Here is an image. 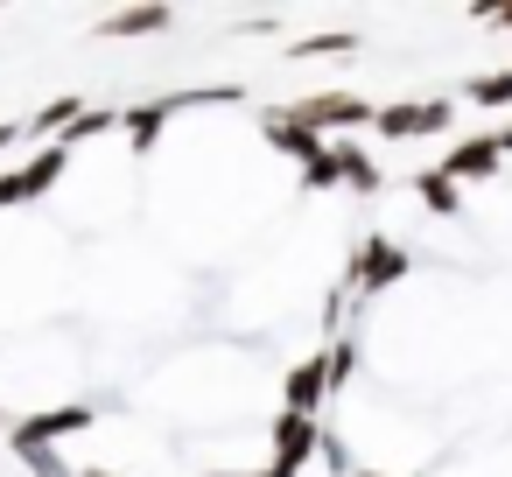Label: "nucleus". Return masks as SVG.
<instances>
[{
  "label": "nucleus",
  "instance_id": "obj_1",
  "mask_svg": "<svg viewBox=\"0 0 512 477\" xmlns=\"http://www.w3.org/2000/svg\"><path fill=\"white\" fill-rule=\"evenodd\" d=\"M372 113H379V106H365V99H351V92H316V99H295V106H288V120L309 127L316 141L358 134V127H372Z\"/></svg>",
  "mask_w": 512,
  "mask_h": 477
},
{
  "label": "nucleus",
  "instance_id": "obj_2",
  "mask_svg": "<svg viewBox=\"0 0 512 477\" xmlns=\"http://www.w3.org/2000/svg\"><path fill=\"white\" fill-rule=\"evenodd\" d=\"M372 127L386 141H428V134H449L456 127V106L449 99H414V106H379Z\"/></svg>",
  "mask_w": 512,
  "mask_h": 477
},
{
  "label": "nucleus",
  "instance_id": "obj_3",
  "mask_svg": "<svg viewBox=\"0 0 512 477\" xmlns=\"http://www.w3.org/2000/svg\"><path fill=\"white\" fill-rule=\"evenodd\" d=\"M92 421H99V414H92L85 400H71V407H50V414L15 421V428H8V442H15V449H57L64 435H85Z\"/></svg>",
  "mask_w": 512,
  "mask_h": 477
},
{
  "label": "nucleus",
  "instance_id": "obj_4",
  "mask_svg": "<svg viewBox=\"0 0 512 477\" xmlns=\"http://www.w3.org/2000/svg\"><path fill=\"white\" fill-rule=\"evenodd\" d=\"M267 442H274V470H288V477H295V470L323 449V421H316V414H288V407H281V414H274V428H267Z\"/></svg>",
  "mask_w": 512,
  "mask_h": 477
},
{
  "label": "nucleus",
  "instance_id": "obj_5",
  "mask_svg": "<svg viewBox=\"0 0 512 477\" xmlns=\"http://www.w3.org/2000/svg\"><path fill=\"white\" fill-rule=\"evenodd\" d=\"M498 155H505V148H498V134H470V141H456V148H449L435 169H442V176L463 190V183H484V176H498Z\"/></svg>",
  "mask_w": 512,
  "mask_h": 477
},
{
  "label": "nucleus",
  "instance_id": "obj_6",
  "mask_svg": "<svg viewBox=\"0 0 512 477\" xmlns=\"http://www.w3.org/2000/svg\"><path fill=\"white\" fill-rule=\"evenodd\" d=\"M323 400H330V358L316 351V358H302V365L281 379V407H288V414H316Z\"/></svg>",
  "mask_w": 512,
  "mask_h": 477
},
{
  "label": "nucleus",
  "instance_id": "obj_7",
  "mask_svg": "<svg viewBox=\"0 0 512 477\" xmlns=\"http://www.w3.org/2000/svg\"><path fill=\"white\" fill-rule=\"evenodd\" d=\"M400 274H407V253H400L393 239H365L358 260H351V281H358L365 295H372V288H393Z\"/></svg>",
  "mask_w": 512,
  "mask_h": 477
},
{
  "label": "nucleus",
  "instance_id": "obj_8",
  "mask_svg": "<svg viewBox=\"0 0 512 477\" xmlns=\"http://www.w3.org/2000/svg\"><path fill=\"white\" fill-rule=\"evenodd\" d=\"M267 141L281 148V155H295L302 169H316V162H330V141H316L309 127H295L288 113H267Z\"/></svg>",
  "mask_w": 512,
  "mask_h": 477
},
{
  "label": "nucleus",
  "instance_id": "obj_9",
  "mask_svg": "<svg viewBox=\"0 0 512 477\" xmlns=\"http://www.w3.org/2000/svg\"><path fill=\"white\" fill-rule=\"evenodd\" d=\"M169 99H155V106H120V127H127V148L134 155H155V141H162V127H169Z\"/></svg>",
  "mask_w": 512,
  "mask_h": 477
},
{
  "label": "nucleus",
  "instance_id": "obj_10",
  "mask_svg": "<svg viewBox=\"0 0 512 477\" xmlns=\"http://www.w3.org/2000/svg\"><path fill=\"white\" fill-rule=\"evenodd\" d=\"M64 169H71V148H64V141H57V148H43L36 162H22V169H15V176H22V197H29V204H36V197H50V190L64 183Z\"/></svg>",
  "mask_w": 512,
  "mask_h": 477
},
{
  "label": "nucleus",
  "instance_id": "obj_11",
  "mask_svg": "<svg viewBox=\"0 0 512 477\" xmlns=\"http://www.w3.org/2000/svg\"><path fill=\"white\" fill-rule=\"evenodd\" d=\"M169 22H176L169 8H120V15L99 22V36H162Z\"/></svg>",
  "mask_w": 512,
  "mask_h": 477
},
{
  "label": "nucleus",
  "instance_id": "obj_12",
  "mask_svg": "<svg viewBox=\"0 0 512 477\" xmlns=\"http://www.w3.org/2000/svg\"><path fill=\"white\" fill-rule=\"evenodd\" d=\"M337 176H344V190H358V197H372L386 176H379V162L365 155V148H351V141H337Z\"/></svg>",
  "mask_w": 512,
  "mask_h": 477
},
{
  "label": "nucleus",
  "instance_id": "obj_13",
  "mask_svg": "<svg viewBox=\"0 0 512 477\" xmlns=\"http://www.w3.org/2000/svg\"><path fill=\"white\" fill-rule=\"evenodd\" d=\"M414 197L435 211V218H463V190L442 176V169H428V176H414Z\"/></svg>",
  "mask_w": 512,
  "mask_h": 477
},
{
  "label": "nucleus",
  "instance_id": "obj_14",
  "mask_svg": "<svg viewBox=\"0 0 512 477\" xmlns=\"http://www.w3.org/2000/svg\"><path fill=\"white\" fill-rule=\"evenodd\" d=\"M470 106H512V71H491V78H470L463 85Z\"/></svg>",
  "mask_w": 512,
  "mask_h": 477
},
{
  "label": "nucleus",
  "instance_id": "obj_15",
  "mask_svg": "<svg viewBox=\"0 0 512 477\" xmlns=\"http://www.w3.org/2000/svg\"><path fill=\"white\" fill-rule=\"evenodd\" d=\"M323 358H330V393H344V386H351V372H358V344H351V337H337Z\"/></svg>",
  "mask_w": 512,
  "mask_h": 477
},
{
  "label": "nucleus",
  "instance_id": "obj_16",
  "mask_svg": "<svg viewBox=\"0 0 512 477\" xmlns=\"http://www.w3.org/2000/svg\"><path fill=\"white\" fill-rule=\"evenodd\" d=\"M358 50V36H309V43H295L288 57H351Z\"/></svg>",
  "mask_w": 512,
  "mask_h": 477
},
{
  "label": "nucleus",
  "instance_id": "obj_17",
  "mask_svg": "<svg viewBox=\"0 0 512 477\" xmlns=\"http://www.w3.org/2000/svg\"><path fill=\"white\" fill-rule=\"evenodd\" d=\"M106 127H120V106H85V120L71 127V141H92V134H106Z\"/></svg>",
  "mask_w": 512,
  "mask_h": 477
},
{
  "label": "nucleus",
  "instance_id": "obj_18",
  "mask_svg": "<svg viewBox=\"0 0 512 477\" xmlns=\"http://www.w3.org/2000/svg\"><path fill=\"white\" fill-rule=\"evenodd\" d=\"M15 456H22V463H29L36 477H78V470H71V463H64L57 449H15Z\"/></svg>",
  "mask_w": 512,
  "mask_h": 477
},
{
  "label": "nucleus",
  "instance_id": "obj_19",
  "mask_svg": "<svg viewBox=\"0 0 512 477\" xmlns=\"http://www.w3.org/2000/svg\"><path fill=\"white\" fill-rule=\"evenodd\" d=\"M15 204H29V197H22V176L8 169V176H0V211H15Z\"/></svg>",
  "mask_w": 512,
  "mask_h": 477
},
{
  "label": "nucleus",
  "instance_id": "obj_20",
  "mask_svg": "<svg viewBox=\"0 0 512 477\" xmlns=\"http://www.w3.org/2000/svg\"><path fill=\"white\" fill-rule=\"evenodd\" d=\"M484 22H498V29H512V8H484Z\"/></svg>",
  "mask_w": 512,
  "mask_h": 477
},
{
  "label": "nucleus",
  "instance_id": "obj_21",
  "mask_svg": "<svg viewBox=\"0 0 512 477\" xmlns=\"http://www.w3.org/2000/svg\"><path fill=\"white\" fill-rule=\"evenodd\" d=\"M15 141H22V127H0V155H8Z\"/></svg>",
  "mask_w": 512,
  "mask_h": 477
},
{
  "label": "nucleus",
  "instance_id": "obj_22",
  "mask_svg": "<svg viewBox=\"0 0 512 477\" xmlns=\"http://www.w3.org/2000/svg\"><path fill=\"white\" fill-rule=\"evenodd\" d=\"M85 477H120V470H85Z\"/></svg>",
  "mask_w": 512,
  "mask_h": 477
},
{
  "label": "nucleus",
  "instance_id": "obj_23",
  "mask_svg": "<svg viewBox=\"0 0 512 477\" xmlns=\"http://www.w3.org/2000/svg\"><path fill=\"white\" fill-rule=\"evenodd\" d=\"M218 477H246V470H218Z\"/></svg>",
  "mask_w": 512,
  "mask_h": 477
},
{
  "label": "nucleus",
  "instance_id": "obj_24",
  "mask_svg": "<svg viewBox=\"0 0 512 477\" xmlns=\"http://www.w3.org/2000/svg\"><path fill=\"white\" fill-rule=\"evenodd\" d=\"M358 477H379V470H358Z\"/></svg>",
  "mask_w": 512,
  "mask_h": 477
}]
</instances>
